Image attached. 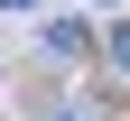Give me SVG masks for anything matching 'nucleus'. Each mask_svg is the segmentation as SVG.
Wrapping results in <instances>:
<instances>
[{"instance_id": "1", "label": "nucleus", "mask_w": 130, "mask_h": 121, "mask_svg": "<svg viewBox=\"0 0 130 121\" xmlns=\"http://www.w3.org/2000/svg\"><path fill=\"white\" fill-rule=\"evenodd\" d=\"M102 47H111V65H121V75H130V19H121V28H111V37H102Z\"/></svg>"}, {"instance_id": "2", "label": "nucleus", "mask_w": 130, "mask_h": 121, "mask_svg": "<svg viewBox=\"0 0 130 121\" xmlns=\"http://www.w3.org/2000/svg\"><path fill=\"white\" fill-rule=\"evenodd\" d=\"M46 121H93V112H84V102H56V112H46Z\"/></svg>"}, {"instance_id": "3", "label": "nucleus", "mask_w": 130, "mask_h": 121, "mask_svg": "<svg viewBox=\"0 0 130 121\" xmlns=\"http://www.w3.org/2000/svg\"><path fill=\"white\" fill-rule=\"evenodd\" d=\"M0 9H37V0H0Z\"/></svg>"}]
</instances>
